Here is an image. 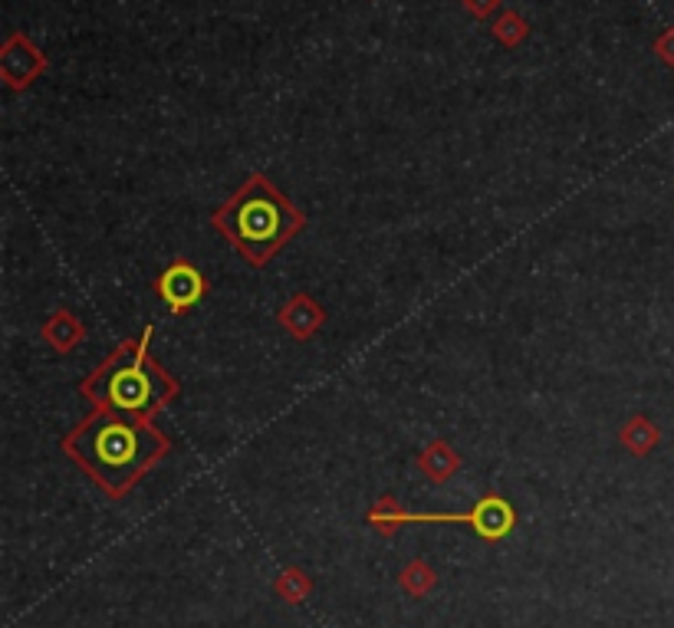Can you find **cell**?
Masks as SVG:
<instances>
[{"instance_id":"8992f818","label":"cell","mask_w":674,"mask_h":628,"mask_svg":"<svg viewBox=\"0 0 674 628\" xmlns=\"http://www.w3.org/2000/svg\"><path fill=\"white\" fill-rule=\"evenodd\" d=\"M276 323H280V329H283L293 343H309V339L329 323V310H326L316 296H309L306 290H300V293H293V296L280 306Z\"/></svg>"},{"instance_id":"3957f363","label":"cell","mask_w":674,"mask_h":628,"mask_svg":"<svg viewBox=\"0 0 674 628\" xmlns=\"http://www.w3.org/2000/svg\"><path fill=\"white\" fill-rule=\"evenodd\" d=\"M215 230L250 263L267 267L293 237L303 234L306 214L263 172H253L221 208L211 214Z\"/></svg>"},{"instance_id":"7a4b0ae2","label":"cell","mask_w":674,"mask_h":628,"mask_svg":"<svg viewBox=\"0 0 674 628\" xmlns=\"http://www.w3.org/2000/svg\"><path fill=\"white\" fill-rule=\"evenodd\" d=\"M79 396L93 402V409H112L122 415L155 421L178 396V379L152 356V326L139 336L122 339L83 382Z\"/></svg>"},{"instance_id":"52a82bcc","label":"cell","mask_w":674,"mask_h":628,"mask_svg":"<svg viewBox=\"0 0 674 628\" xmlns=\"http://www.w3.org/2000/svg\"><path fill=\"white\" fill-rule=\"evenodd\" d=\"M46 69V59L43 53L20 33H13L7 43H3V53H0V73H3V83L10 89H23L26 83H33L40 73Z\"/></svg>"},{"instance_id":"2e32d148","label":"cell","mask_w":674,"mask_h":628,"mask_svg":"<svg viewBox=\"0 0 674 628\" xmlns=\"http://www.w3.org/2000/svg\"><path fill=\"white\" fill-rule=\"evenodd\" d=\"M497 3H500V0H464V7H467L474 17H487Z\"/></svg>"},{"instance_id":"7c38bea8","label":"cell","mask_w":674,"mask_h":628,"mask_svg":"<svg viewBox=\"0 0 674 628\" xmlns=\"http://www.w3.org/2000/svg\"><path fill=\"white\" fill-rule=\"evenodd\" d=\"M399 586H402V593L405 596H412V599H425V596H432L435 589H438V570L428 563V560H409L405 566H402V573H399Z\"/></svg>"},{"instance_id":"5bb4252c","label":"cell","mask_w":674,"mask_h":628,"mask_svg":"<svg viewBox=\"0 0 674 628\" xmlns=\"http://www.w3.org/2000/svg\"><path fill=\"white\" fill-rule=\"evenodd\" d=\"M493 36H497L500 43H507V46H517V43L526 36V23H523L517 13H503V17L493 23Z\"/></svg>"},{"instance_id":"8fae6325","label":"cell","mask_w":674,"mask_h":628,"mask_svg":"<svg viewBox=\"0 0 674 628\" xmlns=\"http://www.w3.org/2000/svg\"><path fill=\"white\" fill-rule=\"evenodd\" d=\"M366 523L372 527V533H379L382 540H392L402 527H409V510L402 507V500L395 494H382L372 510L366 513Z\"/></svg>"},{"instance_id":"30bf717a","label":"cell","mask_w":674,"mask_h":628,"mask_svg":"<svg viewBox=\"0 0 674 628\" xmlns=\"http://www.w3.org/2000/svg\"><path fill=\"white\" fill-rule=\"evenodd\" d=\"M619 444L632 457H649L662 444V427L649 415H632V419L622 421V427H619Z\"/></svg>"},{"instance_id":"5b68a950","label":"cell","mask_w":674,"mask_h":628,"mask_svg":"<svg viewBox=\"0 0 674 628\" xmlns=\"http://www.w3.org/2000/svg\"><path fill=\"white\" fill-rule=\"evenodd\" d=\"M152 290L168 306L172 316H185V313H192L208 296V277L202 273V267L195 260L175 257L172 263H165L159 270Z\"/></svg>"},{"instance_id":"277c9868","label":"cell","mask_w":674,"mask_h":628,"mask_svg":"<svg viewBox=\"0 0 674 628\" xmlns=\"http://www.w3.org/2000/svg\"><path fill=\"white\" fill-rule=\"evenodd\" d=\"M409 523H467L483 543H503L517 530V510L500 494H483L467 513H412Z\"/></svg>"},{"instance_id":"6da1fadb","label":"cell","mask_w":674,"mask_h":628,"mask_svg":"<svg viewBox=\"0 0 674 628\" xmlns=\"http://www.w3.org/2000/svg\"><path fill=\"white\" fill-rule=\"evenodd\" d=\"M63 454L83 467L106 497L122 500L172 454V437L155 421L93 409L89 419L63 434Z\"/></svg>"},{"instance_id":"9a60e30c","label":"cell","mask_w":674,"mask_h":628,"mask_svg":"<svg viewBox=\"0 0 674 628\" xmlns=\"http://www.w3.org/2000/svg\"><path fill=\"white\" fill-rule=\"evenodd\" d=\"M655 53L668 63V66H674V30H665L662 36H659V43H655Z\"/></svg>"},{"instance_id":"4fadbf2b","label":"cell","mask_w":674,"mask_h":628,"mask_svg":"<svg viewBox=\"0 0 674 628\" xmlns=\"http://www.w3.org/2000/svg\"><path fill=\"white\" fill-rule=\"evenodd\" d=\"M313 593V580L303 566H286L276 580H273V596L286 606H300L306 603Z\"/></svg>"},{"instance_id":"ba28073f","label":"cell","mask_w":674,"mask_h":628,"mask_svg":"<svg viewBox=\"0 0 674 628\" xmlns=\"http://www.w3.org/2000/svg\"><path fill=\"white\" fill-rule=\"evenodd\" d=\"M40 339L56 353V356H69L79 349V343L86 339V323L69 310V306H56L43 326H40Z\"/></svg>"},{"instance_id":"9c48e42d","label":"cell","mask_w":674,"mask_h":628,"mask_svg":"<svg viewBox=\"0 0 674 628\" xmlns=\"http://www.w3.org/2000/svg\"><path fill=\"white\" fill-rule=\"evenodd\" d=\"M415 467L422 470L425 480H432V484H448L454 474H460L464 457L457 454V447L450 444L448 437H435V441H428V444L418 451Z\"/></svg>"}]
</instances>
